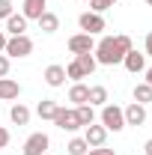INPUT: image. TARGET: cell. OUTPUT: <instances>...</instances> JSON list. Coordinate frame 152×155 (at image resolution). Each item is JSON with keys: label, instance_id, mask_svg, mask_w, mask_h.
<instances>
[{"label": "cell", "instance_id": "6da1fadb", "mask_svg": "<svg viewBox=\"0 0 152 155\" xmlns=\"http://www.w3.org/2000/svg\"><path fill=\"white\" fill-rule=\"evenodd\" d=\"M131 48H134V42H131V36H125V33H119V36H101L95 42L93 57H95L98 66H119L122 57H125Z\"/></svg>", "mask_w": 152, "mask_h": 155}, {"label": "cell", "instance_id": "7a4b0ae2", "mask_svg": "<svg viewBox=\"0 0 152 155\" xmlns=\"http://www.w3.org/2000/svg\"><path fill=\"white\" fill-rule=\"evenodd\" d=\"M3 54L9 60H24V57H30L33 54V39L27 36H9L6 39V48H3Z\"/></svg>", "mask_w": 152, "mask_h": 155}, {"label": "cell", "instance_id": "3957f363", "mask_svg": "<svg viewBox=\"0 0 152 155\" xmlns=\"http://www.w3.org/2000/svg\"><path fill=\"white\" fill-rule=\"evenodd\" d=\"M101 125H104L107 131H122V128H125V114H122V107L107 101V104L101 107Z\"/></svg>", "mask_w": 152, "mask_h": 155}, {"label": "cell", "instance_id": "277c9868", "mask_svg": "<svg viewBox=\"0 0 152 155\" xmlns=\"http://www.w3.org/2000/svg\"><path fill=\"white\" fill-rule=\"evenodd\" d=\"M78 27H81V33H90V36H98L101 30H107V21L104 15H98V12H81V18H78Z\"/></svg>", "mask_w": 152, "mask_h": 155}, {"label": "cell", "instance_id": "5b68a950", "mask_svg": "<svg viewBox=\"0 0 152 155\" xmlns=\"http://www.w3.org/2000/svg\"><path fill=\"white\" fill-rule=\"evenodd\" d=\"M54 125H57L60 131H69V134H75L78 128H84V125L78 122L75 107H60V110H57V116H54Z\"/></svg>", "mask_w": 152, "mask_h": 155}, {"label": "cell", "instance_id": "8992f818", "mask_svg": "<svg viewBox=\"0 0 152 155\" xmlns=\"http://www.w3.org/2000/svg\"><path fill=\"white\" fill-rule=\"evenodd\" d=\"M48 146H51V137L45 134V131H36V134H30L24 140V155H45L48 152Z\"/></svg>", "mask_w": 152, "mask_h": 155}, {"label": "cell", "instance_id": "52a82bcc", "mask_svg": "<svg viewBox=\"0 0 152 155\" xmlns=\"http://www.w3.org/2000/svg\"><path fill=\"white\" fill-rule=\"evenodd\" d=\"M69 51L72 54H93L95 51V39L90 33H75V36H69Z\"/></svg>", "mask_w": 152, "mask_h": 155}, {"label": "cell", "instance_id": "ba28073f", "mask_svg": "<svg viewBox=\"0 0 152 155\" xmlns=\"http://www.w3.org/2000/svg\"><path fill=\"white\" fill-rule=\"evenodd\" d=\"M84 140H87L90 149H93V146H104V143H107V128H104L101 122H93V125L84 128Z\"/></svg>", "mask_w": 152, "mask_h": 155}, {"label": "cell", "instance_id": "9c48e42d", "mask_svg": "<svg viewBox=\"0 0 152 155\" xmlns=\"http://www.w3.org/2000/svg\"><path fill=\"white\" fill-rule=\"evenodd\" d=\"M42 12H48V0H24L21 3V15L27 21H39Z\"/></svg>", "mask_w": 152, "mask_h": 155}, {"label": "cell", "instance_id": "30bf717a", "mask_svg": "<svg viewBox=\"0 0 152 155\" xmlns=\"http://www.w3.org/2000/svg\"><path fill=\"white\" fill-rule=\"evenodd\" d=\"M122 114H125V125H143L146 122V104H137V101H131L128 107H122Z\"/></svg>", "mask_w": 152, "mask_h": 155}, {"label": "cell", "instance_id": "8fae6325", "mask_svg": "<svg viewBox=\"0 0 152 155\" xmlns=\"http://www.w3.org/2000/svg\"><path fill=\"white\" fill-rule=\"evenodd\" d=\"M122 66H125L131 75H140V72L146 69V54H143V51H134V48H131V51L122 57Z\"/></svg>", "mask_w": 152, "mask_h": 155}, {"label": "cell", "instance_id": "7c38bea8", "mask_svg": "<svg viewBox=\"0 0 152 155\" xmlns=\"http://www.w3.org/2000/svg\"><path fill=\"white\" fill-rule=\"evenodd\" d=\"M21 96V84L15 78H0V101H15Z\"/></svg>", "mask_w": 152, "mask_h": 155}, {"label": "cell", "instance_id": "4fadbf2b", "mask_svg": "<svg viewBox=\"0 0 152 155\" xmlns=\"http://www.w3.org/2000/svg\"><path fill=\"white\" fill-rule=\"evenodd\" d=\"M42 78H45V84H48V87H54V90H57V87L66 84V66H57V63H54V66H48V69L42 72Z\"/></svg>", "mask_w": 152, "mask_h": 155}, {"label": "cell", "instance_id": "5bb4252c", "mask_svg": "<svg viewBox=\"0 0 152 155\" xmlns=\"http://www.w3.org/2000/svg\"><path fill=\"white\" fill-rule=\"evenodd\" d=\"M6 33H9V36H24V33H27V18H24L21 12H12V15L6 18Z\"/></svg>", "mask_w": 152, "mask_h": 155}, {"label": "cell", "instance_id": "9a60e30c", "mask_svg": "<svg viewBox=\"0 0 152 155\" xmlns=\"http://www.w3.org/2000/svg\"><path fill=\"white\" fill-rule=\"evenodd\" d=\"M36 24H39V30H42L45 36H51V33L60 30V15H54V12L48 9V12H42V18H39Z\"/></svg>", "mask_w": 152, "mask_h": 155}, {"label": "cell", "instance_id": "2e32d148", "mask_svg": "<svg viewBox=\"0 0 152 155\" xmlns=\"http://www.w3.org/2000/svg\"><path fill=\"white\" fill-rule=\"evenodd\" d=\"M87 98H90V87H87V84H84V81H78V84H72V87H69V101H72V104H87Z\"/></svg>", "mask_w": 152, "mask_h": 155}, {"label": "cell", "instance_id": "e0dca14e", "mask_svg": "<svg viewBox=\"0 0 152 155\" xmlns=\"http://www.w3.org/2000/svg\"><path fill=\"white\" fill-rule=\"evenodd\" d=\"M57 110H60V104H57V101H51V98H42V101L36 104V116H39V119H51V122H54Z\"/></svg>", "mask_w": 152, "mask_h": 155}, {"label": "cell", "instance_id": "ac0fdd59", "mask_svg": "<svg viewBox=\"0 0 152 155\" xmlns=\"http://www.w3.org/2000/svg\"><path fill=\"white\" fill-rule=\"evenodd\" d=\"M87 104H93V107H104V104H107V87H101V84L90 87V98H87Z\"/></svg>", "mask_w": 152, "mask_h": 155}, {"label": "cell", "instance_id": "d6986e66", "mask_svg": "<svg viewBox=\"0 0 152 155\" xmlns=\"http://www.w3.org/2000/svg\"><path fill=\"white\" fill-rule=\"evenodd\" d=\"M9 119H12V122H15V125H27V122H30V107H27V104H12V107H9Z\"/></svg>", "mask_w": 152, "mask_h": 155}, {"label": "cell", "instance_id": "ffe728a7", "mask_svg": "<svg viewBox=\"0 0 152 155\" xmlns=\"http://www.w3.org/2000/svg\"><path fill=\"white\" fill-rule=\"evenodd\" d=\"M75 114H78V122H81L84 128L95 122V107H93V104H78V107H75Z\"/></svg>", "mask_w": 152, "mask_h": 155}, {"label": "cell", "instance_id": "44dd1931", "mask_svg": "<svg viewBox=\"0 0 152 155\" xmlns=\"http://www.w3.org/2000/svg\"><path fill=\"white\" fill-rule=\"evenodd\" d=\"M131 98L137 101V104H149V101H152V87L146 84V81H143V84H137V87L131 90Z\"/></svg>", "mask_w": 152, "mask_h": 155}, {"label": "cell", "instance_id": "7402d4cb", "mask_svg": "<svg viewBox=\"0 0 152 155\" xmlns=\"http://www.w3.org/2000/svg\"><path fill=\"white\" fill-rule=\"evenodd\" d=\"M75 63L81 66V69H84V75H87V78L93 75V72H95V66H98L93 54H78V57H75Z\"/></svg>", "mask_w": 152, "mask_h": 155}, {"label": "cell", "instance_id": "603a6c76", "mask_svg": "<svg viewBox=\"0 0 152 155\" xmlns=\"http://www.w3.org/2000/svg\"><path fill=\"white\" fill-rule=\"evenodd\" d=\"M87 149H90V146H87L84 137H72V140L66 143V152L69 155H87Z\"/></svg>", "mask_w": 152, "mask_h": 155}, {"label": "cell", "instance_id": "cb8c5ba5", "mask_svg": "<svg viewBox=\"0 0 152 155\" xmlns=\"http://www.w3.org/2000/svg\"><path fill=\"white\" fill-rule=\"evenodd\" d=\"M87 3H90V12H98V15H104V12H107L111 6H116L119 0H87Z\"/></svg>", "mask_w": 152, "mask_h": 155}, {"label": "cell", "instance_id": "d4e9b609", "mask_svg": "<svg viewBox=\"0 0 152 155\" xmlns=\"http://www.w3.org/2000/svg\"><path fill=\"white\" fill-rule=\"evenodd\" d=\"M66 78H69V81H72V84H78V81H84V69H81V66H78L75 60H72V63H69V66H66Z\"/></svg>", "mask_w": 152, "mask_h": 155}, {"label": "cell", "instance_id": "484cf974", "mask_svg": "<svg viewBox=\"0 0 152 155\" xmlns=\"http://www.w3.org/2000/svg\"><path fill=\"white\" fill-rule=\"evenodd\" d=\"M15 12V6H12V0H0V21H6L9 15Z\"/></svg>", "mask_w": 152, "mask_h": 155}, {"label": "cell", "instance_id": "4316f807", "mask_svg": "<svg viewBox=\"0 0 152 155\" xmlns=\"http://www.w3.org/2000/svg\"><path fill=\"white\" fill-rule=\"evenodd\" d=\"M87 155H116V152L107 146H93V149H87Z\"/></svg>", "mask_w": 152, "mask_h": 155}, {"label": "cell", "instance_id": "83f0119b", "mask_svg": "<svg viewBox=\"0 0 152 155\" xmlns=\"http://www.w3.org/2000/svg\"><path fill=\"white\" fill-rule=\"evenodd\" d=\"M9 140H12L9 128H3V125H0V149H6V146H9Z\"/></svg>", "mask_w": 152, "mask_h": 155}, {"label": "cell", "instance_id": "f1b7e54d", "mask_svg": "<svg viewBox=\"0 0 152 155\" xmlns=\"http://www.w3.org/2000/svg\"><path fill=\"white\" fill-rule=\"evenodd\" d=\"M0 78H9V57L0 54Z\"/></svg>", "mask_w": 152, "mask_h": 155}, {"label": "cell", "instance_id": "f546056e", "mask_svg": "<svg viewBox=\"0 0 152 155\" xmlns=\"http://www.w3.org/2000/svg\"><path fill=\"white\" fill-rule=\"evenodd\" d=\"M143 54L152 57V33H146V39H143Z\"/></svg>", "mask_w": 152, "mask_h": 155}, {"label": "cell", "instance_id": "4dcf8cb0", "mask_svg": "<svg viewBox=\"0 0 152 155\" xmlns=\"http://www.w3.org/2000/svg\"><path fill=\"white\" fill-rule=\"evenodd\" d=\"M143 81L152 87V66H146V69H143Z\"/></svg>", "mask_w": 152, "mask_h": 155}, {"label": "cell", "instance_id": "1f68e13d", "mask_svg": "<svg viewBox=\"0 0 152 155\" xmlns=\"http://www.w3.org/2000/svg\"><path fill=\"white\" fill-rule=\"evenodd\" d=\"M6 39H9V36H6V30H0V54H3V48H6Z\"/></svg>", "mask_w": 152, "mask_h": 155}, {"label": "cell", "instance_id": "d6a6232c", "mask_svg": "<svg viewBox=\"0 0 152 155\" xmlns=\"http://www.w3.org/2000/svg\"><path fill=\"white\" fill-rule=\"evenodd\" d=\"M143 152H146V155H152V137L146 140V143H143Z\"/></svg>", "mask_w": 152, "mask_h": 155}, {"label": "cell", "instance_id": "836d02e7", "mask_svg": "<svg viewBox=\"0 0 152 155\" xmlns=\"http://www.w3.org/2000/svg\"><path fill=\"white\" fill-rule=\"evenodd\" d=\"M146 3H149V6H152V0H146Z\"/></svg>", "mask_w": 152, "mask_h": 155}, {"label": "cell", "instance_id": "e575fe53", "mask_svg": "<svg viewBox=\"0 0 152 155\" xmlns=\"http://www.w3.org/2000/svg\"><path fill=\"white\" fill-rule=\"evenodd\" d=\"M45 155H51V152H45Z\"/></svg>", "mask_w": 152, "mask_h": 155}]
</instances>
